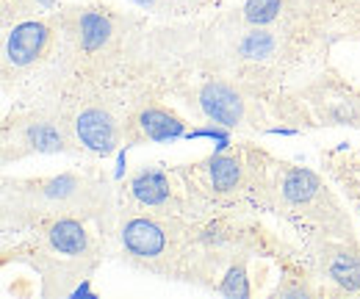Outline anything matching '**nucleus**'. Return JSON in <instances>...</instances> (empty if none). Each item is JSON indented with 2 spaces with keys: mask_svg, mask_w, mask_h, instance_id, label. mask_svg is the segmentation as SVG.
Here are the masks:
<instances>
[{
  "mask_svg": "<svg viewBox=\"0 0 360 299\" xmlns=\"http://www.w3.org/2000/svg\"><path fill=\"white\" fill-rule=\"evenodd\" d=\"M200 111L214 125L236 128L244 120V100L233 86L214 81L200 89Z\"/></svg>",
  "mask_w": 360,
  "mask_h": 299,
  "instance_id": "f257e3e1",
  "label": "nucleus"
},
{
  "mask_svg": "<svg viewBox=\"0 0 360 299\" xmlns=\"http://www.w3.org/2000/svg\"><path fill=\"white\" fill-rule=\"evenodd\" d=\"M50 42V28L42 20H25L11 28L6 39V58L14 67H31Z\"/></svg>",
  "mask_w": 360,
  "mask_h": 299,
  "instance_id": "f03ea898",
  "label": "nucleus"
},
{
  "mask_svg": "<svg viewBox=\"0 0 360 299\" xmlns=\"http://www.w3.org/2000/svg\"><path fill=\"white\" fill-rule=\"evenodd\" d=\"M78 139L94 155H111L117 150V122L103 108H86L78 114Z\"/></svg>",
  "mask_w": 360,
  "mask_h": 299,
  "instance_id": "7ed1b4c3",
  "label": "nucleus"
},
{
  "mask_svg": "<svg viewBox=\"0 0 360 299\" xmlns=\"http://www.w3.org/2000/svg\"><path fill=\"white\" fill-rule=\"evenodd\" d=\"M122 247L136 257H158L167 250V233L158 222L136 216L122 227Z\"/></svg>",
  "mask_w": 360,
  "mask_h": 299,
  "instance_id": "20e7f679",
  "label": "nucleus"
},
{
  "mask_svg": "<svg viewBox=\"0 0 360 299\" xmlns=\"http://www.w3.org/2000/svg\"><path fill=\"white\" fill-rule=\"evenodd\" d=\"M139 125V133L150 141H175V139H183L186 136V125L180 122L172 111H164V108H144L136 120Z\"/></svg>",
  "mask_w": 360,
  "mask_h": 299,
  "instance_id": "39448f33",
  "label": "nucleus"
},
{
  "mask_svg": "<svg viewBox=\"0 0 360 299\" xmlns=\"http://www.w3.org/2000/svg\"><path fill=\"white\" fill-rule=\"evenodd\" d=\"M47 241H50V247H53L56 253H61V255H81V253H86V247H89V233H86V227H84L81 222H75V219H58V222L50 224Z\"/></svg>",
  "mask_w": 360,
  "mask_h": 299,
  "instance_id": "423d86ee",
  "label": "nucleus"
},
{
  "mask_svg": "<svg viewBox=\"0 0 360 299\" xmlns=\"http://www.w3.org/2000/svg\"><path fill=\"white\" fill-rule=\"evenodd\" d=\"M131 194H134L136 203H141V205H150V208L164 205L169 200V180H167L164 172L141 170L131 180Z\"/></svg>",
  "mask_w": 360,
  "mask_h": 299,
  "instance_id": "0eeeda50",
  "label": "nucleus"
},
{
  "mask_svg": "<svg viewBox=\"0 0 360 299\" xmlns=\"http://www.w3.org/2000/svg\"><path fill=\"white\" fill-rule=\"evenodd\" d=\"M114 37V25L105 14L100 11H84L78 20V42L86 53H97Z\"/></svg>",
  "mask_w": 360,
  "mask_h": 299,
  "instance_id": "6e6552de",
  "label": "nucleus"
},
{
  "mask_svg": "<svg viewBox=\"0 0 360 299\" xmlns=\"http://www.w3.org/2000/svg\"><path fill=\"white\" fill-rule=\"evenodd\" d=\"M319 191V180L308 170H291L283 180V197L288 203H308Z\"/></svg>",
  "mask_w": 360,
  "mask_h": 299,
  "instance_id": "1a4fd4ad",
  "label": "nucleus"
},
{
  "mask_svg": "<svg viewBox=\"0 0 360 299\" xmlns=\"http://www.w3.org/2000/svg\"><path fill=\"white\" fill-rule=\"evenodd\" d=\"M208 177H211V183H214L217 191H230V189H236V183H238V177H241V164H238V158H230L225 153H217L214 161L208 164Z\"/></svg>",
  "mask_w": 360,
  "mask_h": 299,
  "instance_id": "9d476101",
  "label": "nucleus"
},
{
  "mask_svg": "<svg viewBox=\"0 0 360 299\" xmlns=\"http://www.w3.org/2000/svg\"><path fill=\"white\" fill-rule=\"evenodd\" d=\"M274 50H277L274 34L261 31V28L250 31V34L241 39V44H238V53H241L247 61H266V58L274 56Z\"/></svg>",
  "mask_w": 360,
  "mask_h": 299,
  "instance_id": "9b49d317",
  "label": "nucleus"
},
{
  "mask_svg": "<svg viewBox=\"0 0 360 299\" xmlns=\"http://www.w3.org/2000/svg\"><path fill=\"white\" fill-rule=\"evenodd\" d=\"M28 144L37 150V153H64L67 150V141L61 136V130L53 128L50 122H37L28 128Z\"/></svg>",
  "mask_w": 360,
  "mask_h": 299,
  "instance_id": "f8f14e48",
  "label": "nucleus"
},
{
  "mask_svg": "<svg viewBox=\"0 0 360 299\" xmlns=\"http://www.w3.org/2000/svg\"><path fill=\"white\" fill-rule=\"evenodd\" d=\"M330 274L347 291H360V260L355 255H349V253L335 255V260L330 263Z\"/></svg>",
  "mask_w": 360,
  "mask_h": 299,
  "instance_id": "ddd939ff",
  "label": "nucleus"
},
{
  "mask_svg": "<svg viewBox=\"0 0 360 299\" xmlns=\"http://www.w3.org/2000/svg\"><path fill=\"white\" fill-rule=\"evenodd\" d=\"M280 8H283V0H247L244 3V20L250 25L261 28V25H269L277 20Z\"/></svg>",
  "mask_w": 360,
  "mask_h": 299,
  "instance_id": "4468645a",
  "label": "nucleus"
},
{
  "mask_svg": "<svg viewBox=\"0 0 360 299\" xmlns=\"http://www.w3.org/2000/svg\"><path fill=\"white\" fill-rule=\"evenodd\" d=\"M219 294H225L230 299H247L252 291H250V277H247V269L238 263V266H230L219 286Z\"/></svg>",
  "mask_w": 360,
  "mask_h": 299,
  "instance_id": "2eb2a0df",
  "label": "nucleus"
},
{
  "mask_svg": "<svg viewBox=\"0 0 360 299\" xmlns=\"http://www.w3.org/2000/svg\"><path fill=\"white\" fill-rule=\"evenodd\" d=\"M183 139H211V141H222V139H230V128H222V125H205V128H194L186 130Z\"/></svg>",
  "mask_w": 360,
  "mask_h": 299,
  "instance_id": "dca6fc26",
  "label": "nucleus"
},
{
  "mask_svg": "<svg viewBox=\"0 0 360 299\" xmlns=\"http://www.w3.org/2000/svg\"><path fill=\"white\" fill-rule=\"evenodd\" d=\"M125 170H128V147L125 150H117V167H114V177L122 180L125 177Z\"/></svg>",
  "mask_w": 360,
  "mask_h": 299,
  "instance_id": "f3484780",
  "label": "nucleus"
},
{
  "mask_svg": "<svg viewBox=\"0 0 360 299\" xmlns=\"http://www.w3.org/2000/svg\"><path fill=\"white\" fill-rule=\"evenodd\" d=\"M70 299H94V291H91L89 280H84L81 286H75V288L70 291Z\"/></svg>",
  "mask_w": 360,
  "mask_h": 299,
  "instance_id": "a211bd4d",
  "label": "nucleus"
},
{
  "mask_svg": "<svg viewBox=\"0 0 360 299\" xmlns=\"http://www.w3.org/2000/svg\"><path fill=\"white\" fill-rule=\"evenodd\" d=\"M269 136H297L294 128H269Z\"/></svg>",
  "mask_w": 360,
  "mask_h": 299,
  "instance_id": "6ab92c4d",
  "label": "nucleus"
},
{
  "mask_svg": "<svg viewBox=\"0 0 360 299\" xmlns=\"http://www.w3.org/2000/svg\"><path fill=\"white\" fill-rule=\"evenodd\" d=\"M131 3H134V6H139V8H153L158 0H131Z\"/></svg>",
  "mask_w": 360,
  "mask_h": 299,
  "instance_id": "aec40b11",
  "label": "nucleus"
},
{
  "mask_svg": "<svg viewBox=\"0 0 360 299\" xmlns=\"http://www.w3.org/2000/svg\"><path fill=\"white\" fill-rule=\"evenodd\" d=\"M58 0H37V6H42V8H50V6H56Z\"/></svg>",
  "mask_w": 360,
  "mask_h": 299,
  "instance_id": "412c9836",
  "label": "nucleus"
}]
</instances>
